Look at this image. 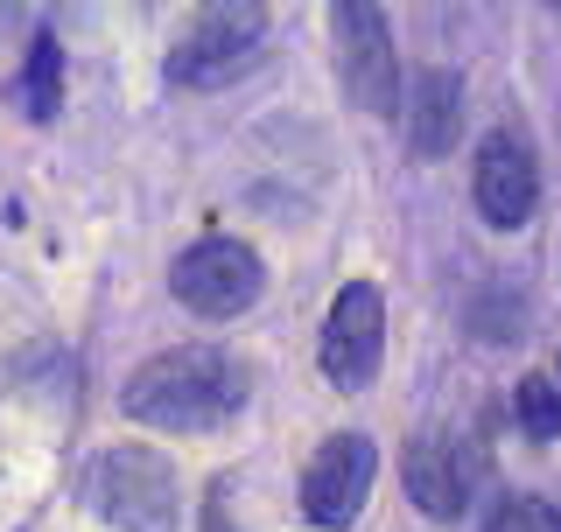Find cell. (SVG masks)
Listing matches in <instances>:
<instances>
[{
  "label": "cell",
  "mask_w": 561,
  "mask_h": 532,
  "mask_svg": "<svg viewBox=\"0 0 561 532\" xmlns=\"http://www.w3.org/2000/svg\"><path fill=\"white\" fill-rule=\"evenodd\" d=\"M260 288H267L260 253L245 239H225V232L183 245L175 266H169V294L183 301L190 315H204V323H232V315H245L260 301Z\"/></svg>",
  "instance_id": "cell-4"
},
{
  "label": "cell",
  "mask_w": 561,
  "mask_h": 532,
  "mask_svg": "<svg viewBox=\"0 0 561 532\" xmlns=\"http://www.w3.org/2000/svg\"><path fill=\"white\" fill-rule=\"evenodd\" d=\"M400 127H408V148L421 162H443L456 148V134H463V84H456V70H421L408 84V99H400Z\"/></svg>",
  "instance_id": "cell-10"
},
{
  "label": "cell",
  "mask_w": 561,
  "mask_h": 532,
  "mask_svg": "<svg viewBox=\"0 0 561 532\" xmlns=\"http://www.w3.org/2000/svg\"><path fill=\"white\" fill-rule=\"evenodd\" d=\"M14 105H22V119L35 127H49L64 105V43L57 35H28V57H22V78H14Z\"/></svg>",
  "instance_id": "cell-11"
},
{
  "label": "cell",
  "mask_w": 561,
  "mask_h": 532,
  "mask_svg": "<svg viewBox=\"0 0 561 532\" xmlns=\"http://www.w3.org/2000/svg\"><path fill=\"white\" fill-rule=\"evenodd\" d=\"M554 385H561V358H554Z\"/></svg>",
  "instance_id": "cell-14"
},
{
  "label": "cell",
  "mask_w": 561,
  "mask_h": 532,
  "mask_svg": "<svg viewBox=\"0 0 561 532\" xmlns=\"http://www.w3.org/2000/svg\"><path fill=\"white\" fill-rule=\"evenodd\" d=\"M92 505L99 519H113L119 532H175L183 525V498H175V463L148 441L99 455L92 470Z\"/></svg>",
  "instance_id": "cell-3"
},
{
  "label": "cell",
  "mask_w": 561,
  "mask_h": 532,
  "mask_svg": "<svg viewBox=\"0 0 561 532\" xmlns=\"http://www.w3.org/2000/svg\"><path fill=\"white\" fill-rule=\"evenodd\" d=\"M478 476H484V455L456 435H414L408 455H400V484L421 519H463L470 498H478Z\"/></svg>",
  "instance_id": "cell-9"
},
{
  "label": "cell",
  "mask_w": 561,
  "mask_h": 532,
  "mask_svg": "<svg viewBox=\"0 0 561 532\" xmlns=\"http://www.w3.org/2000/svg\"><path fill=\"white\" fill-rule=\"evenodd\" d=\"M330 43H337V84L365 113H393L400 105V57H393V22L373 0H351L330 14Z\"/></svg>",
  "instance_id": "cell-5"
},
{
  "label": "cell",
  "mask_w": 561,
  "mask_h": 532,
  "mask_svg": "<svg viewBox=\"0 0 561 532\" xmlns=\"http://www.w3.org/2000/svg\"><path fill=\"white\" fill-rule=\"evenodd\" d=\"M260 57H267V8L225 0V8H204L197 22L183 28V43L169 49V84H183V92H218V84L245 78Z\"/></svg>",
  "instance_id": "cell-2"
},
{
  "label": "cell",
  "mask_w": 561,
  "mask_h": 532,
  "mask_svg": "<svg viewBox=\"0 0 561 532\" xmlns=\"http://www.w3.org/2000/svg\"><path fill=\"white\" fill-rule=\"evenodd\" d=\"M470 197H478L491 232H519L540 210V162L513 127H491L478 140V162H470Z\"/></svg>",
  "instance_id": "cell-8"
},
{
  "label": "cell",
  "mask_w": 561,
  "mask_h": 532,
  "mask_svg": "<svg viewBox=\"0 0 561 532\" xmlns=\"http://www.w3.org/2000/svg\"><path fill=\"white\" fill-rule=\"evenodd\" d=\"M245 400H253V365H245L239 350H225V344L154 350V358L134 365L127 385H119V414L140 420V428H162V435L225 428Z\"/></svg>",
  "instance_id": "cell-1"
},
{
  "label": "cell",
  "mask_w": 561,
  "mask_h": 532,
  "mask_svg": "<svg viewBox=\"0 0 561 532\" xmlns=\"http://www.w3.org/2000/svg\"><path fill=\"white\" fill-rule=\"evenodd\" d=\"M513 414H519L526 441H554L561 435V385H554V371H526V379L513 385Z\"/></svg>",
  "instance_id": "cell-12"
},
{
  "label": "cell",
  "mask_w": 561,
  "mask_h": 532,
  "mask_svg": "<svg viewBox=\"0 0 561 532\" xmlns=\"http://www.w3.org/2000/svg\"><path fill=\"white\" fill-rule=\"evenodd\" d=\"M379 358H386V301L373 280H351L337 288L323 315V344H316V365L337 393H365L379 379Z\"/></svg>",
  "instance_id": "cell-6"
},
{
  "label": "cell",
  "mask_w": 561,
  "mask_h": 532,
  "mask_svg": "<svg viewBox=\"0 0 561 532\" xmlns=\"http://www.w3.org/2000/svg\"><path fill=\"white\" fill-rule=\"evenodd\" d=\"M373 476H379L373 435H330L302 470V519L316 532H351L365 498H373Z\"/></svg>",
  "instance_id": "cell-7"
},
{
  "label": "cell",
  "mask_w": 561,
  "mask_h": 532,
  "mask_svg": "<svg viewBox=\"0 0 561 532\" xmlns=\"http://www.w3.org/2000/svg\"><path fill=\"white\" fill-rule=\"evenodd\" d=\"M484 532H561V505L534 498V490H505V498L491 505Z\"/></svg>",
  "instance_id": "cell-13"
}]
</instances>
